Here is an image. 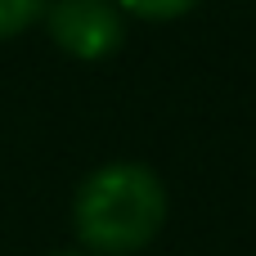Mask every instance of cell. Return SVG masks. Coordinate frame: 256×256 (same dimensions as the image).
<instances>
[{"label":"cell","instance_id":"cell-1","mask_svg":"<svg viewBox=\"0 0 256 256\" xmlns=\"http://www.w3.org/2000/svg\"><path fill=\"white\" fill-rule=\"evenodd\" d=\"M166 220V189L144 162H108L76 184L72 230L99 256L148 248Z\"/></svg>","mask_w":256,"mask_h":256},{"label":"cell","instance_id":"cell-2","mask_svg":"<svg viewBox=\"0 0 256 256\" xmlns=\"http://www.w3.org/2000/svg\"><path fill=\"white\" fill-rule=\"evenodd\" d=\"M45 32L68 58L81 63H99L126 40V22L112 0H50Z\"/></svg>","mask_w":256,"mask_h":256},{"label":"cell","instance_id":"cell-5","mask_svg":"<svg viewBox=\"0 0 256 256\" xmlns=\"http://www.w3.org/2000/svg\"><path fill=\"white\" fill-rule=\"evenodd\" d=\"M58 256H76V252H58Z\"/></svg>","mask_w":256,"mask_h":256},{"label":"cell","instance_id":"cell-3","mask_svg":"<svg viewBox=\"0 0 256 256\" xmlns=\"http://www.w3.org/2000/svg\"><path fill=\"white\" fill-rule=\"evenodd\" d=\"M45 4H50V0H0V40L27 32V27L45 14Z\"/></svg>","mask_w":256,"mask_h":256},{"label":"cell","instance_id":"cell-4","mask_svg":"<svg viewBox=\"0 0 256 256\" xmlns=\"http://www.w3.org/2000/svg\"><path fill=\"white\" fill-rule=\"evenodd\" d=\"M198 0H117L122 14H135V18H148V22H171L180 14H189Z\"/></svg>","mask_w":256,"mask_h":256}]
</instances>
